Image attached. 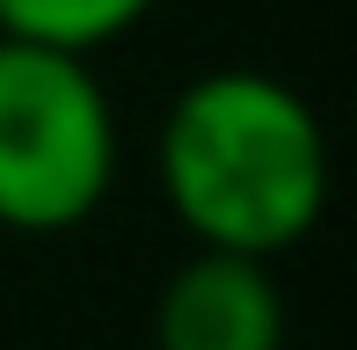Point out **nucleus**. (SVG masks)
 <instances>
[{
  "label": "nucleus",
  "instance_id": "f257e3e1",
  "mask_svg": "<svg viewBox=\"0 0 357 350\" xmlns=\"http://www.w3.org/2000/svg\"><path fill=\"white\" fill-rule=\"evenodd\" d=\"M160 197L226 256H284L328 204V139L299 88L255 66L197 73L160 117Z\"/></svg>",
  "mask_w": 357,
  "mask_h": 350
},
{
  "label": "nucleus",
  "instance_id": "f03ea898",
  "mask_svg": "<svg viewBox=\"0 0 357 350\" xmlns=\"http://www.w3.org/2000/svg\"><path fill=\"white\" fill-rule=\"evenodd\" d=\"M117 183V117L88 52L0 29V227L66 234Z\"/></svg>",
  "mask_w": 357,
  "mask_h": 350
},
{
  "label": "nucleus",
  "instance_id": "7ed1b4c3",
  "mask_svg": "<svg viewBox=\"0 0 357 350\" xmlns=\"http://www.w3.org/2000/svg\"><path fill=\"white\" fill-rule=\"evenodd\" d=\"M153 343L160 350H284V299L270 263L197 248L160 284Z\"/></svg>",
  "mask_w": 357,
  "mask_h": 350
},
{
  "label": "nucleus",
  "instance_id": "20e7f679",
  "mask_svg": "<svg viewBox=\"0 0 357 350\" xmlns=\"http://www.w3.org/2000/svg\"><path fill=\"white\" fill-rule=\"evenodd\" d=\"M153 0H0V29L29 44H59V52H102Z\"/></svg>",
  "mask_w": 357,
  "mask_h": 350
}]
</instances>
